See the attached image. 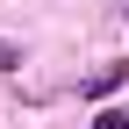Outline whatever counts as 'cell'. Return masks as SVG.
Returning a JSON list of instances; mask_svg holds the SVG:
<instances>
[{
	"mask_svg": "<svg viewBox=\"0 0 129 129\" xmlns=\"http://www.w3.org/2000/svg\"><path fill=\"white\" fill-rule=\"evenodd\" d=\"M122 79H129V64H101V72H93V79H86L79 93H86V101H108V93H115Z\"/></svg>",
	"mask_w": 129,
	"mask_h": 129,
	"instance_id": "obj_1",
	"label": "cell"
},
{
	"mask_svg": "<svg viewBox=\"0 0 129 129\" xmlns=\"http://www.w3.org/2000/svg\"><path fill=\"white\" fill-rule=\"evenodd\" d=\"M14 64H22V50H14V43H0V72H14Z\"/></svg>",
	"mask_w": 129,
	"mask_h": 129,
	"instance_id": "obj_2",
	"label": "cell"
}]
</instances>
